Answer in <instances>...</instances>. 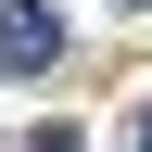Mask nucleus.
Masks as SVG:
<instances>
[{
    "instance_id": "f257e3e1",
    "label": "nucleus",
    "mask_w": 152,
    "mask_h": 152,
    "mask_svg": "<svg viewBox=\"0 0 152 152\" xmlns=\"http://www.w3.org/2000/svg\"><path fill=\"white\" fill-rule=\"evenodd\" d=\"M64 64V13L51 0H0V76H51Z\"/></svg>"
},
{
    "instance_id": "f03ea898",
    "label": "nucleus",
    "mask_w": 152,
    "mask_h": 152,
    "mask_svg": "<svg viewBox=\"0 0 152 152\" xmlns=\"http://www.w3.org/2000/svg\"><path fill=\"white\" fill-rule=\"evenodd\" d=\"M127 152H152V102H140V114H127Z\"/></svg>"
},
{
    "instance_id": "7ed1b4c3",
    "label": "nucleus",
    "mask_w": 152,
    "mask_h": 152,
    "mask_svg": "<svg viewBox=\"0 0 152 152\" xmlns=\"http://www.w3.org/2000/svg\"><path fill=\"white\" fill-rule=\"evenodd\" d=\"M127 13H152V0H127Z\"/></svg>"
}]
</instances>
